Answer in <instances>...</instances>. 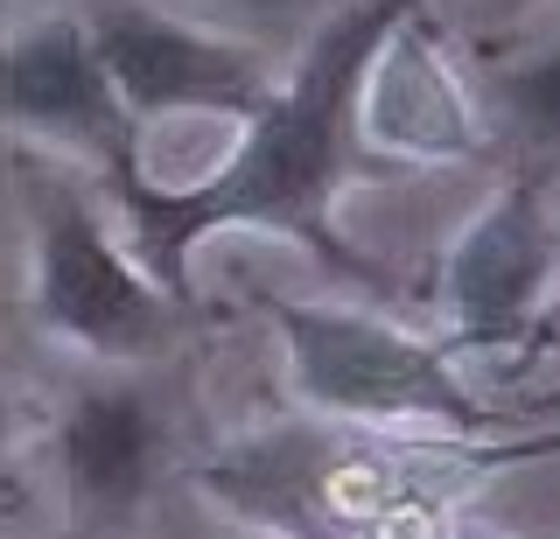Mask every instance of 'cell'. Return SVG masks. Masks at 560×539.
<instances>
[{
  "label": "cell",
  "mask_w": 560,
  "mask_h": 539,
  "mask_svg": "<svg viewBox=\"0 0 560 539\" xmlns=\"http://www.w3.org/2000/svg\"><path fill=\"white\" fill-rule=\"evenodd\" d=\"M420 8L428 0H358V8L329 14L323 36L302 49L294 78L259 98L238 154L210 183L183 189V197H148L140 183H127V203L140 218V267L154 273V288L183 294L189 253L238 224L302 238L308 253L350 267V246L329 224V197H337L350 154V119H358V92L372 63Z\"/></svg>",
  "instance_id": "1"
},
{
  "label": "cell",
  "mask_w": 560,
  "mask_h": 539,
  "mask_svg": "<svg viewBox=\"0 0 560 539\" xmlns=\"http://www.w3.org/2000/svg\"><path fill=\"white\" fill-rule=\"evenodd\" d=\"M273 329L280 351H288L294 392L323 413H343V421H448V427L483 421V407L463 392L455 364L434 343L378 316L329 308V302H280Z\"/></svg>",
  "instance_id": "2"
},
{
  "label": "cell",
  "mask_w": 560,
  "mask_h": 539,
  "mask_svg": "<svg viewBox=\"0 0 560 539\" xmlns=\"http://www.w3.org/2000/svg\"><path fill=\"white\" fill-rule=\"evenodd\" d=\"M35 316L49 337L78 343L92 358H154L175 343V302L168 288H154V273L140 267L127 246H113V232L70 183L43 189L35 203Z\"/></svg>",
  "instance_id": "3"
},
{
  "label": "cell",
  "mask_w": 560,
  "mask_h": 539,
  "mask_svg": "<svg viewBox=\"0 0 560 539\" xmlns=\"http://www.w3.org/2000/svg\"><path fill=\"white\" fill-rule=\"evenodd\" d=\"M84 36H92V57L113 84L127 127L162 113H259V98L273 92L253 49L154 8H127V0L98 8Z\"/></svg>",
  "instance_id": "4"
},
{
  "label": "cell",
  "mask_w": 560,
  "mask_h": 539,
  "mask_svg": "<svg viewBox=\"0 0 560 539\" xmlns=\"http://www.w3.org/2000/svg\"><path fill=\"white\" fill-rule=\"evenodd\" d=\"M553 294V211L547 176H518L490 211L455 238L442 267V308L455 323V343L469 351H504L533 337Z\"/></svg>",
  "instance_id": "5"
},
{
  "label": "cell",
  "mask_w": 560,
  "mask_h": 539,
  "mask_svg": "<svg viewBox=\"0 0 560 539\" xmlns=\"http://www.w3.org/2000/svg\"><path fill=\"white\" fill-rule=\"evenodd\" d=\"M0 113L57 148L127 162V113L98 71L84 22H43L0 49Z\"/></svg>",
  "instance_id": "6"
},
{
  "label": "cell",
  "mask_w": 560,
  "mask_h": 539,
  "mask_svg": "<svg viewBox=\"0 0 560 539\" xmlns=\"http://www.w3.org/2000/svg\"><path fill=\"white\" fill-rule=\"evenodd\" d=\"M63 477L92 512H133L162 462V421L127 386H92L63 413Z\"/></svg>",
  "instance_id": "7"
},
{
  "label": "cell",
  "mask_w": 560,
  "mask_h": 539,
  "mask_svg": "<svg viewBox=\"0 0 560 539\" xmlns=\"http://www.w3.org/2000/svg\"><path fill=\"white\" fill-rule=\"evenodd\" d=\"M504 98H512V113L525 119V133L547 148L553 133H560V63H553V49H539V57L504 84Z\"/></svg>",
  "instance_id": "8"
},
{
  "label": "cell",
  "mask_w": 560,
  "mask_h": 539,
  "mask_svg": "<svg viewBox=\"0 0 560 539\" xmlns=\"http://www.w3.org/2000/svg\"><path fill=\"white\" fill-rule=\"evenodd\" d=\"M8 434H14V407H8V392H0V456H8Z\"/></svg>",
  "instance_id": "9"
},
{
  "label": "cell",
  "mask_w": 560,
  "mask_h": 539,
  "mask_svg": "<svg viewBox=\"0 0 560 539\" xmlns=\"http://www.w3.org/2000/svg\"><path fill=\"white\" fill-rule=\"evenodd\" d=\"M232 8H273V0H232Z\"/></svg>",
  "instance_id": "10"
},
{
  "label": "cell",
  "mask_w": 560,
  "mask_h": 539,
  "mask_svg": "<svg viewBox=\"0 0 560 539\" xmlns=\"http://www.w3.org/2000/svg\"><path fill=\"white\" fill-rule=\"evenodd\" d=\"M463 539H498V532H463Z\"/></svg>",
  "instance_id": "11"
}]
</instances>
